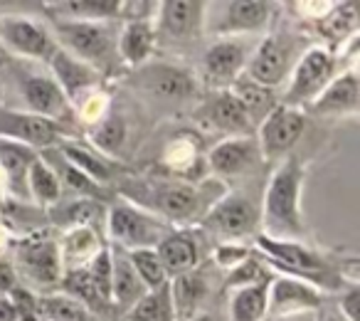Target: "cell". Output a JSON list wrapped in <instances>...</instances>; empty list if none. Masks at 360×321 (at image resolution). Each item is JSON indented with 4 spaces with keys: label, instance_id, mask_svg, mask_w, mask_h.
<instances>
[{
    "label": "cell",
    "instance_id": "34",
    "mask_svg": "<svg viewBox=\"0 0 360 321\" xmlns=\"http://www.w3.org/2000/svg\"><path fill=\"white\" fill-rule=\"evenodd\" d=\"M25 186H27V191L32 193V198H35L37 203H42V206H52V203H57L62 198L60 178H57V173L47 166L40 156L32 160V166L25 178Z\"/></svg>",
    "mask_w": 360,
    "mask_h": 321
},
{
    "label": "cell",
    "instance_id": "1",
    "mask_svg": "<svg viewBox=\"0 0 360 321\" xmlns=\"http://www.w3.org/2000/svg\"><path fill=\"white\" fill-rule=\"evenodd\" d=\"M301 188H304V166L299 158L289 156L271 173V181L264 193V208L259 222L264 225V237L284 242H299L304 235L301 220Z\"/></svg>",
    "mask_w": 360,
    "mask_h": 321
},
{
    "label": "cell",
    "instance_id": "11",
    "mask_svg": "<svg viewBox=\"0 0 360 321\" xmlns=\"http://www.w3.org/2000/svg\"><path fill=\"white\" fill-rule=\"evenodd\" d=\"M321 301H323L321 294L309 282H301L296 277H279L269 282V289H266V319L319 311Z\"/></svg>",
    "mask_w": 360,
    "mask_h": 321
},
{
    "label": "cell",
    "instance_id": "13",
    "mask_svg": "<svg viewBox=\"0 0 360 321\" xmlns=\"http://www.w3.org/2000/svg\"><path fill=\"white\" fill-rule=\"evenodd\" d=\"M139 82L150 96L163 101H183L195 94V80L188 70L173 65H148L139 72Z\"/></svg>",
    "mask_w": 360,
    "mask_h": 321
},
{
    "label": "cell",
    "instance_id": "19",
    "mask_svg": "<svg viewBox=\"0 0 360 321\" xmlns=\"http://www.w3.org/2000/svg\"><path fill=\"white\" fill-rule=\"evenodd\" d=\"M50 67L55 72L52 80L60 84V89L65 92V96L72 101L79 99V94H86L96 87L99 77H96V70L84 62H79L77 57H72L70 52L65 50H57L50 60Z\"/></svg>",
    "mask_w": 360,
    "mask_h": 321
},
{
    "label": "cell",
    "instance_id": "15",
    "mask_svg": "<svg viewBox=\"0 0 360 321\" xmlns=\"http://www.w3.org/2000/svg\"><path fill=\"white\" fill-rule=\"evenodd\" d=\"M22 92H25V101L30 106V114L50 119L60 126L62 119H70L72 104L52 77H42V75L27 77L25 84H22Z\"/></svg>",
    "mask_w": 360,
    "mask_h": 321
},
{
    "label": "cell",
    "instance_id": "29",
    "mask_svg": "<svg viewBox=\"0 0 360 321\" xmlns=\"http://www.w3.org/2000/svg\"><path fill=\"white\" fill-rule=\"evenodd\" d=\"M101 245H99V237L91 227H75L65 235V242H62V267L70 265V270H79V267H86L96 255H99Z\"/></svg>",
    "mask_w": 360,
    "mask_h": 321
},
{
    "label": "cell",
    "instance_id": "22",
    "mask_svg": "<svg viewBox=\"0 0 360 321\" xmlns=\"http://www.w3.org/2000/svg\"><path fill=\"white\" fill-rule=\"evenodd\" d=\"M205 3L195 0H168L160 6V27L170 37H191L202 27L205 20Z\"/></svg>",
    "mask_w": 360,
    "mask_h": 321
},
{
    "label": "cell",
    "instance_id": "46",
    "mask_svg": "<svg viewBox=\"0 0 360 321\" xmlns=\"http://www.w3.org/2000/svg\"><path fill=\"white\" fill-rule=\"evenodd\" d=\"M316 311H306V314H291V316H276V319H264V321H314Z\"/></svg>",
    "mask_w": 360,
    "mask_h": 321
},
{
    "label": "cell",
    "instance_id": "48",
    "mask_svg": "<svg viewBox=\"0 0 360 321\" xmlns=\"http://www.w3.org/2000/svg\"><path fill=\"white\" fill-rule=\"evenodd\" d=\"M8 60H11V55H8V50L3 47V42H0V67L8 65Z\"/></svg>",
    "mask_w": 360,
    "mask_h": 321
},
{
    "label": "cell",
    "instance_id": "24",
    "mask_svg": "<svg viewBox=\"0 0 360 321\" xmlns=\"http://www.w3.org/2000/svg\"><path fill=\"white\" fill-rule=\"evenodd\" d=\"M207 119L215 129L227 131L232 136H252L255 124L250 121L247 111L242 109V104L237 101V96L232 92H220L215 94L205 106Z\"/></svg>",
    "mask_w": 360,
    "mask_h": 321
},
{
    "label": "cell",
    "instance_id": "41",
    "mask_svg": "<svg viewBox=\"0 0 360 321\" xmlns=\"http://www.w3.org/2000/svg\"><path fill=\"white\" fill-rule=\"evenodd\" d=\"M250 255H252V250L245 245H222V247H217L215 260L220 262L225 270H232V267L240 265V262L247 260Z\"/></svg>",
    "mask_w": 360,
    "mask_h": 321
},
{
    "label": "cell",
    "instance_id": "6",
    "mask_svg": "<svg viewBox=\"0 0 360 321\" xmlns=\"http://www.w3.org/2000/svg\"><path fill=\"white\" fill-rule=\"evenodd\" d=\"M304 126H306L304 111L286 104H276L259 124V136H257L259 153L266 160L281 158L301 139Z\"/></svg>",
    "mask_w": 360,
    "mask_h": 321
},
{
    "label": "cell",
    "instance_id": "7",
    "mask_svg": "<svg viewBox=\"0 0 360 321\" xmlns=\"http://www.w3.org/2000/svg\"><path fill=\"white\" fill-rule=\"evenodd\" d=\"M202 225L210 227L212 232L227 237V240H242L252 235L259 225V210L255 203L240 196L220 198L202 218Z\"/></svg>",
    "mask_w": 360,
    "mask_h": 321
},
{
    "label": "cell",
    "instance_id": "42",
    "mask_svg": "<svg viewBox=\"0 0 360 321\" xmlns=\"http://www.w3.org/2000/svg\"><path fill=\"white\" fill-rule=\"evenodd\" d=\"M340 316L345 321H358L360 319V291L358 287H350L343 296H340Z\"/></svg>",
    "mask_w": 360,
    "mask_h": 321
},
{
    "label": "cell",
    "instance_id": "37",
    "mask_svg": "<svg viewBox=\"0 0 360 321\" xmlns=\"http://www.w3.org/2000/svg\"><path fill=\"white\" fill-rule=\"evenodd\" d=\"M62 153L67 156V160H70V166L75 168V171L84 173V176L91 178L94 183L109 181V176H111L109 166H106L99 156L91 153V151H84V149H79V146L67 144V146H62Z\"/></svg>",
    "mask_w": 360,
    "mask_h": 321
},
{
    "label": "cell",
    "instance_id": "40",
    "mask_svg": "<svg viewBox=\"0 0 360 321\" xmlns=\"http://www.w3.org/2000/svg\"><path fill=\"white\" fill-rule=\"evenodd\" d=\"M101 215L99 203L89 201V198H82V201L72 203L65 213V220L75 227H91L96 222V218Z\"/></svg>",
    "mask_w": 360,
    "mask_h": 321
},
{
    "label": "cell",
    "instance_id": "16",
    "mask_svg": "<svg viewBox=\"0 0 360 321\" xmlns=\"http://www.w3.org/2000/svg\"><path fill=\"white\" fill-rule=\"evenodd\" d=\"M202 188L193 186H168L158 193L155 208L160 215H165L173 222H188L193 218H205V213L215 206V198L202 196Z\"/></svg>",
    "mask_w": 360,
    "mask_h": 321
},
{
    "label": "cell",
    "instance_id": "23",
    "mask_svg": "<svg viewBox=\"0 0 360 321\" xmlns=\"http://www.w3.org/2000/svg\"><path fill=\"white\" fill-rule=\"evenodd\" d=\"M153 250L168 275V282L173 277L193 272L198 265V245L188 232H173V235L163 237Z\"/></svg>",
    "mask_w": 360,
    "mask_h": 321
},
{
    "label": "cell",
    "instance_id": "8",
    "mask_svg": "<svg viewBox=\"0 0 360 321\" xmlns=\"http://www.w3.org/2000/svg\"><path fill=\"white\" fill-rule=\"evenodd\" d=\"M0 42L8 52H18V55L32 57V60H52L60 47H57L55 37L37 23L27 20V18H6L0 23Z\"/></svg>",
    "mask_w": 360,
    "mask_h": 321
},
{
    "label": "cell",
    "instance_id": "25",
    "mask_svg": "<svg viewBox=\"0 0 360 321\" xmlns=\"http://www.w3.org/2000/svg\"><path fill=\"white\" fill-rule=\"evenodd\" d=\"M225 11V20L220 23L217 30L227 35L264 30L271 18V6L259 0H235V3H227Z\"/></svg>",
    "mask_w": 360,
    "mask_h": 321
},
{
    "label": "cell",
    "instance_id": "39",
    "mask_svg": "<svg viewBox=\"0 0 360 321\" xmlns=\"http://www.w3.org/2000/svg\"><path fill=\"white\" fill-rule=\"evenodd\" d=\"M266 282V272H264V262L257 260L255 255H250L247 260H242L240 265H235L232 270H227L225 277V289H242V287H252V284H262Z\"/></svg>",
    "mask_w": 360,
    "mask_h": 321
},
{
    "label": "cell",
    "instance_id": "32",
    "mask_svg": "<svg viewBox=\"0 0 360 321\" xmlns=\"http://www.w3.org/2000/svg\"><path fill=\"white\" fill-rule=\"evenodd\" d=\"M65 20H86V23H104L109 18L124 15L126 3L121 0H70L57 6Z\"/></svg>",
    "mask_w": 360,
    "mask_h": 321
},
{
    "label": "cell",
    "instance_id": "36",
    "mask_svg": "<svg viewBox=\"0 0 360 321\" xmlns=\"http://www.w3.org/2000/svg\"><path fill=\"white\" fill-rule=\"evenodd\" d=\"M37 306H40L37 311H42L50 321H89L91 319L89 309L67 294L45 296Z\"/></svg>",
    "mask_w": 360,
    "mask_h": 321
},
{
    "label": "cell",
    "instance_id": "47",
    "mask_svg": "<svg viewBox=\"0 0 360 321\" xmlns=\"http://www.w3.org/2000/svg\"><path fill=\"white\" fill-rule=\"evenodd\" d=\"M314 321H345V319H343L340 314H323V316L316 314V319H314Z\"/></svg>",
    "mask_w": 360,
    "mask_h": 321
},
{
    "label": "cell",
    "instance_id": "30",
    "mask_svg": "<svg viewBox=\"0 0 360 321\" xmlns=\"http://www.w3.org/2000/svg\"><path fill=\"white\" fill-rule=\"evenodd\" d=\"M266 289L269 282L242 287L230 296V321H264L266 319Z\"/></svg>",
    "mask_w": 360,
    "mask_h": 321
},
{
    "label": "cell",
    "instance_id": "9",
    "mask_svg": "<svg viewBox=\"0 0 360 321\" xmlns=\"http://www.w3.org/2000/svg\"><path fill=\"white\" fill-rule=\"evenodd\" d=\"M109 235L131 250H153L163 237L160 225L134 206H116L109 213Z\"/></svg>",
    "mask_w": 360,
    "mask_h": 321
},
{
    "label": "cell",
    "instance_id": "5",
    "mask_svg": "<svg viewBox=\"0 0 360 321\" xmlns=\"http://www.w3.org/2000/svg\"><path fill=\"white\" fill-rule=\"evenodd\" d=\"M294 67V40L289 35H269L247 62V80L266 89L276 87Z\"/></svg>",
    "mask_w": 360,
    "mask_h": 321
},
{
    "label": "cell",
    "instance_id": "31",
    "mask_svg": "<svg viewBox=\"0 0 360 321\" xmlns=\"http://www.w3.org/2000/svg\"><path fill=\"white\" fill-rule=\"evenodd\" d=\"M230 92L237 96V101H240L242 109L247 111L252 124H262L264 116L276 106L274 92L262 84H255V82H250V80H235Z\"/></svg>",
    "mask_w": 360,
    "mask_h": 321
},
{
    "label": "cell",
    "instance_id": "12",
    "mask_svg": "<svg viewBox=\"0 0 360 321\" xmlns=\"http://www.w3.org/2000/svg\"><path fill=\"white\" fill-rule=\"evenodd\" d=\"M62 134V126L50 119H42L30 111H8L0 109V136L18 141L27 149H45L52 146Z\"/></svg>",
    "mask_w": 360,
    "mask_h": 321
},
{
    "label": "cell",
    "instance_id": "14",
    "mask_svg": "<svg viewBox=\"0 0 360 321\" xmlns=\"http://www.w3.org/2000/svg\"><path fill=\"white\" fill-rule=\"evenodd\" d=\"M257 136H227L207 153V163L217 176H240L259 158Z\"/></svg>",
    "mask_w": 360,
    "mask_h": 321
},
{
    "label": "cell",
    "instance_id": "3",
    "mask_svg": "<svg viewBox=\"0 0 360 321\" xmlns=\"http://www.w3.org/2000/svg\"><path fill=\"white\" fill-rule=\"evenodd\" d=\"M330 75H333V55L326 47L306 50V55L294 65L284 104L294 109L299 104H309L323 92V87L330 82Z\"/></svg>",
    "mask_w": 360,
    "mask_h": 321
},
{
    "label": "cell",
    "instance_id": "35",
    "mask_svg": "<svg viewBox=\"0 0 360 321\" xmlns=\"http://www.w3.org/2000/svg\"><path fill=\"white\" fill-rule=\"evenodd\" d=\"M126 257H129L131 267L139 275V279L143 282L146 289H155V287L168 284V275H165L155 250H131L126 252Z\"/></svg>",
    "mask_w": 360,
    "mask_h": 321
},
{
    "label": "cell",
    "instance_id": "45",
    "mask_svg": "<svg viewBox=\"0 0 360 321\" xmlns=\"http://www.w3.org/2000/svg\"><path fill=\"white\" fill-rule=\"evenodd\" d=\"M0 321H20L11 294H0Z\"/></svg>",
    "mask_w": 360,
    "mask_h": 321
},
{
    "label": "cell",
    "instance_id": "49",
    "mask_svg": "<svg viewBox=\"0 0 360 321\" xmlns=\"http://www.w3.org/2000/svg\"><path fill=\"white\" fill-rule=\"evenodd\" d=\"M191 321H217V319L212 314H198V316H193Z\"/></svg>",
    "mask_w": 360,
    "mask_h": 321
},
{
    "label": "cell",
    "instance_id": "21",
    "mask_svg": "<svg viewBox=\"0 0 360 321\" xmlns=\"http://www.w3.org/2000/svg\"><path fill=\"white\" fill-rule=\"evenodd\" d=\"M170 287V301H173L175 321H191L193 316L202 314L200 306L207 299V279L198 275L195 270L186 275L173 277L168 282Z\"/></svg>",
    "mask_w": 360,
    "mask_h": 321
},
{
    "label": "cell",
    "instance_id": "10",
    "mask_svg": "<svg viewBox=\"0 0 360 321\" xmlns=\"http://www.w3.org/2000/svg\"><path fill=\"white\" fill-rule=\"evenodd\" d=\"M257 247H259L262 257H264L269 265H276L281 270L291 272L289 277L301 279L304 277H323L326 267L323 260L316 255L314 250H309L301 242H284V240H271V237L259 235L257 237Z\"/></svg>",
    "mask_w": 360,
    "mask_h": 321
},
{
    "label": "cell",
    "instance_id": "28",
    "mask_svg": "<svg viewBox=\"0 0 360 321\" xmlns=\"http://www.w3.org/2000/svg\"><path fill=\"white\" fill-rule=\"evenodd\" d=\"M35 158H37V151L0 136V171L6 173L8 186L15 188L18 193L25 191L27 171H30Z\"/></svg>",
    "mask_w": 360,
    "mask_h": 321
},
{
    "label": "cell",
    "instance_id": "44",
    "mask_svg": "<svg viewBox=\"0 0 360 321\" xmlns=\"http://www.w3.org/2000/svg\"><path fill=\"white\" fill-rule=\"evenodd\" d=\"M18 284V277H15V270H13L11 262L0 260V294H11Z\"/></svg>",
    "mask_w": 360,
    "mask_h": 321
},
{
    "label": "cell",
    "instance_id": "33",
    "mask_svg": "<svg viewBox=\"0 0 360 321\" xmlns=\"http://www.w3.org/2000/svg\"><path fill=\"white\" fill-rule=\"evenodd\" d=\"M129 321H175L170 287L163 284L146 291L129 309Z\"/></svg>",
    "mask_w": 360,
    "mask_h": 321
},
{
    "label": "cell",
    "instance_id": "17",
    "mask_svg": "<svg viewBox=\"0 0 360 321\" xmlns=\"http://www.w3.org/2000/svg\"><path fill=\"white\" fill-rule=\"evenodd\" d=\"M250 62V52L242 40L227 37V40H217L210 50L202 57V70H205L207 82L212 84H227L235 82L242 67Z\"/></svg>",
    "mask_w": 360,
    "mask_h": 321
},
{
    "label": "cell",
    "instance_id": "43",
    "mask_svg": "<svg viewBox=\"0 0 360 321\" xmlns=\"http://www.w3.org/2000/svg\"><path fill=\"white\" fill-rule=\"evenodd\" d=\"M65 183L72 188V191H79V193H96V186H99V183H94L91 178H86L84 173L75 171L72 166H67Z\"/></svg>",
    "mask_w": 360,
    "mask_h": 321
},
{
    "label": "cell",
    "instance_id": "4",
    "mask_svg": "<svg viewBox=\"0 0 360 321\" xmlns=\"http://www.w3.org/2000/svg\"><path fill=\"white\" fill-rule=\"evenodd\" d=\"M62 284L70 291L72 299L79 304L99 306L111 301V252L101 247L99 255L89 262L86 267L72 270L62 277Z\"/></svg>",
    "mask_w": 360,
    "mask_h": 321
},
{
    "label": "cell",
    "instance_id": "27",
    "mask_svg": "<svg viewBox=\"0 0 360 321\" xmlns=\"http://www.w3.org/2000/svg\"><path fill=\"white\" fill-rule=\"evenodd\" d=\"M155 32L148 20H129L119 35V55L126 65L139 67L153 52Z\"/></svg>",
    "mask_w": 360,
    "mask_h": 321
},
{
    "label": "cell",
    "instance_id": "18",
    "mask_svg": "<svg viewBox=\"0 0 360 321\" xmlns=\"http://www.w3.org/2000/svg\"><path fill=\"white\" fill-rule=\"evenodd\" d=\"M20 270L30 277L37 284H55L62 279V257H60V245L52 240L42 242H30L20 250Z\"/></svg>",
    "mask_w": 360,
    "mask_h": 321
},
{
    "label": "cell",
    "instance_id": "38",
    "mask_svg": "<svg viewBox=\"0 0 360 321\" xmlns=\"http://www.w3.org/2000/svg\"><path fill=\"white\" fill-rule=\"evenodd\" d=\"M124 141H126V124L119 116H109V119L99 121L96 129L91 131V144L99 151H106V153H119Z\"/></svg>",
    "mask_w": 360,
    "mask_h": 321
},
{
    "label": "cell",
    "instance_id": "20",
    "mask_svg": "<svg viewBox=\"0 0 360 321\" xmlns=\"http://www.w3.org/2000/svg\"><path fill=\"white\" fill-rule=\"evenodd\" d=\"M360 104V82L355 72L333 77L316 99L309 101V109L316 114H353Z\"/></svg>",
    "mask_w": 360,
    "mask_h": 321
},
{
    "label": "cell",
    "instance_id": "2",
    "mask_svg": "<svg viewBox=\"0 0 360 321\" xmlns=\"http://www.w3.org/2000/svg\"><path fill=\"white\" fill-rule=\"evenodd\" d=\"M57 37L84 65H106L114 52L116 37L114 30L104 23H86V20H60L55 25Z\"/></svg>",
    "mask_w": 360,
    "mask_h": 321
},
{
    "label": "cell",
    "instance_id": "26",
    "mask_svg": "<svg viewBox=\"0 0 360 321\" xmlns=\"http://www.w3.org/2000/svg\"><path fill=\"white\" fill-rule=\"evenodd\" d=\"M146 291L148 289L134 272L129 257L121 252H111V301H116L124 309H131Z\"/></svg>",
    "mask_w": 360,
    "mask_h": 321
}]
</instances>
